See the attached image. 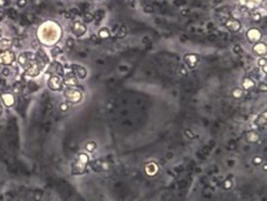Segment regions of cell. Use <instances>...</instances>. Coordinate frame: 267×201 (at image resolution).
I'll list each match as a JSON object with an SVG mask.
<instances>
[{"instance_id": "6da1fadb", "label": "cell", "mask_w": 267, "mask_h": 201, "mask_svg": "<svg viewBox=\"0 0 267 201\" xmlns=\"http://www.w3.org/2000/svg\"><path fill=\"white\" fill-rule=\"evenodd\" d=\"M87 162H88L87 156L85 153H80L79 157H78V159L72 164V173L73 174H80V173L85 172Z\"/></svg>"}, {"instance_id": "7a4b0ae2", "label": "cell", "mask_w": 267, "mask_h": 201, "mask_svg": "<svg viewBox=\"0 0 267 201\" xmlns=\"http://www.w3.org/2000/svg\"><path fill=\"white\" fill-rule=\"evenodd\" d=\"M42 68L37 64V62L34 59L27 66H26V71H24V76L26 77H36L38 73L41 72Z\"/></svg>"}, {"instance_id": "3957f363", "label": "cell", "mask_w": 267, "mask_h": 201, "mask_svg": "<svg viewBox=\"0 0 267 201\" xmlns=\"http://www.w3.org/2000/svg\"><path fill=\"white\" fill-rule=\"evenodd\" d=\"M14 61H15V55L9 49L8 50H4V51L0 53V64L9 65V64L14 63Z\"/></svg>"}, {"instance_id": "277c9868", "label": "cell", "mask_w": 267, "mask_h": 201, "mask_svg": "<svg viewBox=\"0 0 267 201\" xmlns=\"http://www.w3.org/2000/svg\"><path fill=\"white\" fill-rule=\"evenodd\" d=\"M48 86L52 90V91H59L62 90V86H63V80L60 78V76H57V74H52L48 81Z\"/></svg>"}, {"instance_id": "5b68a950", "label": "cell", "mask_w": 267, "mask_h": 201, "mask_svg": "<svg viewBox=\"0 0 267 201\" xmlns=\"http://www.w3.org/2000/svg\"><path fill=\"white\" fill-rule=\"evenodd\" d=\"M64 95L70 102H73V104L80 101V99H81V93L73 89H66L64 91Z\"/></svg>"}, {"instance_id": "8992f818", "label": "cell", "mask_w": 267, "mask_h": 201, "mask_svg": "<svg viewBox=\"0 0 267 201\" xmlns=\"http://www.w3.org/2000/svg\"><path fill=\"white\" fill-rule=\"evenodd\" d=\"M1 100H2V102H4V105L6 107H12L14 105V102H15L13 94L8 93V92H2L1 93Z\"/></svg>"}, {"instance_id": "52a82bcc", "label": "cell", "mask_w": 267, "mask_h": 201, "mask_svg": "<svg viewBox=\"0 0 267 201\" xmlns=\"http://www.w3.org/2000/svg\"><path fill=\"white\" fill-rule=\"evenodd\" d=\"M63 83H64L65 85H67V86H77L78 80H77L75 73L69 72L65 74V77H64V79H63Z\"/></svg>"}, {"instance_id": "ba28073f", "label": "cell", "mask_w": 267, "mask_h": 201, "mask_svg": "<svg viewBox=\"0 0 267 201\" xmlns=\"http://www.w3.org/2000/svg\"><path fill=\"white\" fill-rule=\"evenodd\" d=\"M72 32H73V34H75L76 36H81V35H84V34H85V32H86V27H85L83 23H80V22L76 21V22L73 23V26H72Z\"/></svg>"}, {"instance_id": "9c48e42d", "label": "cell", "mask_w": 267, "mask_h": 201, "mask_svg": "<svg viewBox=\"0 0 267 201\" xmlns=\"http://www.w3.org/2000/svg\"><path fill=\"white\" fill-rule=\"evenodd\" d=\"M50 73L52 74H57V76H63V66L62 64H59L58 62H54L50 64V68L48 70Z\"/></svg>"}, {"instance_id": "30bf717a", "label": "cell", "mask_w": 267, "mask_h": 201, "mask_svg": "<svg viewBox=\"0 0 267 201\" xmlns=\"http://www.w3.org/2000/svg\"><path fill=\"white\" fill-rule=\"evenodd\" d=\"M71 69H72V72L75 73V76H77L78 78L84 79V78L86 77V70H85L83 66L73 64V65H71Z\"/></svg>"}, {"instance_id": "8fae6325", "label": "cell", "mask_w": 267, "mask_h": 201, "mask_svg": "<svg viewBox=\"0 0 267 201\" xmlns=\"http://www.w3.org/2000/svg\"><path fill=\"white\" fill-rule=\"evenodd\" d=\"M12 45H13V41H12V40L6 38V37H4V38L0 40V49H1V51L11 49Z\"/></svg>"}, {"instance_id": "7c38bea8", "label": "cell", "mask_w": 267, "mask_h": 201, "mask_svg": "<svg viewBox=\"0 0 267 201\" xmlns=\"http://www.w3.org/2000/svg\"><path fill=\"white\" fill-rule=\"evenodd\" d=\"M225 26L229 28L230 30H232V32H237V30H239V28H240L239 22L236 21V20H228V21L225 22Z\"/></svg>"}, {"instance_id": "4fadbf2b", "label": "cell", "mask_w": 267, "mask_h": 201, "mask_svg": "<svg viewBox=\"0 0 267 201\" xmlns=\"http://www.w3.org/2000/svg\"><path fill=\"white\" fill-rule=\"evenodd\" d=\"M185 61L189 64L191 68H195L196 63L199 62V57L196 55H186L185 56Z\"/></svg>"}, {"instance_id": "5bb4252c", "label": "cell", "mask_w": 267, "mask_h": 201, "mask_svg": "<svg viewBox=\"0 0 267 201\" xmlns=\"http://www.w3.org/2000/svg\"><path fill=\"white\" fill-rule=\"evenodd\" d=\"M243 86H244V89L250 90V89H252V86H253V81H252L250 78H246V79H244V81H243Z\"/></svg>"}, {"instance_id": "9a60e30c", "label": "cell", "mask_w": 267, "mask_h": 201, "mask_svg": "<svg viewBox=\"0 0 267 201\" xmlns=\"http://www.w3.org/2000/svg\"><path fill=\"white\" fill-rule=\"evenodd\" d=\"M94 19V14L93 13H90V12H86L84 14V21L85 22H92Z\"/></svg>"}, {"instance_id": "2e32d148", "label": "cell", "mask_w": 267, "mask_h": 201, "mask_svg": "<svg viewBox=\"0 0 267 201\" xmlns=\"http://www.w3.org/2000/svg\"><path fill=\"white\" fill-rule=\"evenodd\" d=\"M126 34H127V28L124 26L120 27V30H117V37L118 38H123L126 36Z\"/></svg>"}, {"instance_id": "e0dca14e", "label": "cell", "mask_w": 267, "mask_h": 201, "mask_svg": "<svg viewBox=\"0 0 267 201\" xmlns=\"http://www.w3.org/2000/svg\"><path fill=\"white\" fill-rule=\"evenodd\" d=\"M257 123H258L259 126H264V125L266 123V113H263V115L258 117Z\"/></svg>"}, {"instance_id": "ac0fdd59", "label": "cell", "mask_w": 267, "mask_h": 201, "mask_svg": "<svg viewBox=\"0 0 267 201\" xmlns=\"http://www.w3.org/2000/svg\"><path fill=\"white\" fill-rule=\"evenodd\" d=\"M108 36H109V33H108V30L106 28H103V29H101L99 32V37L100 38H108Z\"/></svg>"}, {"instance_id": "d6986e66", "label": "cell", "mask_w": 267, "mask_h": 201, "mask_svg": "<svg viewBox=\"0 0 267 201\" xmlns=\"http://www.w3.org/2000/svg\"><path fill=\"white\" fill-rule=\"evenodd\" d=\"M103 17H105V12H103V11H98L95 14H94V18H95V20L96 21H99V22L102 20Z\"/></svg>"}, {"instance_id": "ffe728a7", "label": "cell", "mask_w": 267, "mask_h": 201, "mask_svg": "<svg viewBox=\"0 0 267 201\" xmlns=\"http://www.w3.org/2000/svg\"><path fill=\"white\" fill-rule=\"evenodd\" d=\"M95 148H96L95 142H90V143H87V144H86V150H87V151H90V152H93Z\"/></svg>"}, {"instance_id": "44dd1931", "label": "cell", "mask_w": 267, "mask_h": 201, "mask_svg": "<svg viewBox=\"0 0 267 201\" xmlns=\"http://www.w3.org/2000/svg\"><path fill=\"white\" fill-rule=\"evenodd\" d=\"M13 90H14L15 93H19V92H21L22 91V84H21V83H15V84H14Z\"/></svg>"}, {"instance_id": "7402d4cb", "label": "cell", "mask_w": 267, "mask_h": 201, "mask_svg": "<svg viewBox=\"0 0 267 201\" xmlns=\"http://www.w3.org/2000/svg\"><path fill=\"white\" fill-rule=\"evenodd\" d=\"M232 94H233L235 98H240L243 95V92L240 91V90H238V89H236V90L232 91Z\"/></svg>"}, {"instance_id": "603a6c76", "label": "cell", "mask_w": 267, "mask_h": 201, "mask_svg": "<svg viewBox=\"0 0 267 201\" xmlns=\"http://www.w3.org/2000/svg\"><path fill=\"white\" fill-rule=\"evenodd\" d=\"M73 45H75V40L71 38V37L67 38V41H66V47H67V48H72Z\"/></svg>"}, {"instance_id": "cb8c5ba5", "label": "cell", "mask_w": 267, "mask_h": 201, "mask_svg": "<svg viewBox=\"0 0 267 201\" xmlns=\"http://www.w3.org/2000/svg\"><path fill=\"white\" fill-rule=\"evenodd\" d=\"M59 110H62V112H66V110H69V105L66 102H62L60 106H59Z\"/></svg>"}, {"instance_id": "d4e9b609", "label": "cell", "mask_w": 267, "mask_h": 201, "mask_svg": "<svg viewBox=\"0 0 267 201\" xmlns=\"http://www.w3.org/2000/svg\"><path fill=\"white\" fill-rule=\"evenodd\" d=\"M231 187H232V183L230 182L229 179H228V180H225L224 184H223V188H225V189H230Z\"/></svg>"}, {"instance_id": "484cf974", "label": "cell", "mask_w": 267, "mask_h": 201, "mask_svg": "<svg viewBox=\"0 0 267 201\" xmlns=\"http://www.w3.org/2000/svg\"><path fill=\"white\" fill-rule=\"evenodd\" d=\"M60 51H62V50H60V48H58V47H55V48H54V49L51 50V55L54 56V57H56V56H57L58 54L60 53Z\"/></svg>"}, {"instance_id": "4316f807", "label": "cell", "mask_w": 267, "mask_h": 201, "mask_svg": "<svg viewBox=\"0 0 267 201\" xmlns=\"http://www.w3.org/2000/svg\"><path fill=\"white\" fill-rule=\"evenodd\" d=\"M153 11V7L152 6H150V5H146V6H144V12L145 13H152Z\"/></svg>"}, {"instance_id": "83f0119b", "label": "cell", "mask_w": 267, "mask_h": 201, "mask_svg": "<svg viewBox=\"0 0 267 201\" xmlns=\"http://www.w3.org/2000/svg\"><path fill=\"white\" fill-rule=\"evenodd\" d=\"M9 73H11V71H9V69H8V68H4V69H2V71H1V74H2L4 77H7Z\"/></svg>"}, {"instance_id": "f1b7e54d", "label": "cell", "mask_w": 267, "mask_h": 201, "mask_svg": "<svg viewBox=\"0 0 267 201\" xmlns=\"http://www.w3.org/2000/svg\"><path fill=\"white\" fill-rule=\"evenodd\" d=\"M185 134H186V136H187L188 138H194V137H195V135L193 134V131H191V130H188V129H187V130L185 131Z\"/></svg>"}, {"instance_id": "f546056e", "label": "cell", "mask_w": 267, "mask_h": 201, "mask_svg": "<svg viewBox=\"0 0 267 201\" xmlns=\"http://www.w3.org/2000/svg\"><path fill=\"white\" fill-rule=\"evenodd\" d=\"M18 6L19 7H26L27 6V0H18Z\"/></svg>"}, {"instance_id": "4dcf8cb0", "label": "cell", "mask_w": 267, "mask_h": 201, "mask_svg": "<svg viewBox=\"0 0 267 201\" xmlns=\"http://www.w3.org/2000/svg\"><path fill=\"white\" fill-rule=\"evenodd\" d=\"M29 90L30 91H36L37 90V85L35 83H29Z\"/></svg>"}, {"instance_id": "1f68e13d", "label": "cell", "mask_w": 267, "mask_h": 201, "mask_svg": "<svg viewBox=\"0 0 267 201\" xmlns=\"http://www.w3.org/2000/svg\"><path fill=\"white\" fill-rule=\"evenodd\" d=\"M70 14H71V17L78 15V14H79V9H77V8H72V9L70 11Z\"/></svg>"}, {"instance_id": "d6a6232c", "label": "cell", "mask_w": 267, "mask_h": 201, "mask_svg": "<svg viewBox=\"0 0 267 201\" xmlns=\"http://www.w3.org/2000/svg\"><path fill=\"white\" fill-rule=\"evenodd\" d=\"M235 53H236V54H242V53H243L242 47H240V45H235Z\"/></svg>"}, {"instance_id": "836d02e7", "label": "cell", "mask_w": 267, "mask_h": 201, "mask_svg": "<svg viewBox=\"0 0 267 201\" xmlns=\"http://www.w3.org/2000/svg\"><path fill=\"white\" fill-rule=\"evenodd\" d=\"M252 19H253L254 22H259V21H260V15H259V14H253V15H252Z\"/></svg>"}, {"instance_id": "e575fe53", "label": "cell", "mask_w": 267, "mask_h": 201, "mask_svg": "<svg viewBox=\"0 0 267 201\" xmlns=\"http://www.w3.org/2000/svg\"><path fill=\"white\" fill-rule=\"evenodd\" d=\"M174 2H175L177 6H179V5H185L186 4V0H174Z\"/></svg>"}, {"instance_id": "d590c367", "label": "cell", "mask_w": 267, "mask_h": 201, "mask_svg": "<svg viewBox=\"0 0 267 201\" xmlns=\"http://www.w3.org/2000/svg\"><path fill=\"white\" fill-rule=\"evenodd\" d=\"M202 152H203L205 155H208V153L210 152V148L209 146H205V148L202 149Z\"/></svg>"}, {"instance_id": "8d00e7d4", "label": "cell", "mask_w": 267, "mask_h": 201, "mask_svg": "<svg viewBox=\"0 0 267 201\" xmlns=\"http://www.w3.org/2000/svg\"><path fill=\"white\" fill-rule=\"evenodd\" d=\"M253 163L256 165L260 164V163H261V158H260V157H256V158L253 159Z\"/></svg>"}, {"instance_id": "74e56055", "label": "cell", "mask_w": 267, "mask_h": 201, "mask_svg": "<svg viewBox=\"0 0 267 201\" xmlns=\"http://www.w3.org/2000/svg\"><path fill=\"white\" fill-rule=\"evenodd\" d=\"M259 65H260V66H265V65H266V61H265L264 58H260V59H259Z\"/></svg>"}, {"instance_id": "f35d334b", "label": "cell", "mask_w": 267, "mask_h": 201, "mask_svg": "<svg viewBox=\"0 0 267 201\" xmlns=\"http://www.w3.org/2000/svg\"><path fill=\"white\" fill-rule=\"evenodd\" d=\"M180 73H181V74H182L184 77H187V71L185 70V68H184V66H182V68L180 69Z\"/></svg>"}, {"instance_id": "ab89813d", "label": "cell", "mask_w": 267, "mask_h": 201, "mask_svg": "<svg viewBox=\"0 0 267 201\" xmlns=\"http://www.w3.org/2000/svg\"><path fill=\"white\" fill-rule=\"evenodd\" d=\"M259 90H260V91H263V92H265L266 91V85H265V84H260Z\"/></svg>"}, {"instance_id": "60d3db41", "label": "cell", "mask_w": 267, "mask_h": 201, "mask_svg": "<svg viewBox=\"0 0 267 201\" xmlns=\"http://www.w3.org/2000/svg\"><path fill=\"white\" fill-rule=\"evenodd\" d=\"M186 185H187V183H186L185 180H180V182H179V186H180V187H185Z\"/></svg>"}, {"instance_id": "b9f144b4", "label": "cell", "mask_w": 267, "mask_h": 201, "mask_svg": "<svg viewBox=\"0 0 267 201\" xmlns=\"http://www.w3.org/2000/svg\"><path fill=\"white\" fill-rule=\"evenodd\" d=\"M41 195H42V192H39V191H36V195H35V199H41Z\"/></svg>"}, {"instance_id": "7bdbcfd3", "label": "cell", "mask_w": 267, "mask_h": 201, "mask_svg": "<svg viewBox=\"0 0 267 201\" xmlns=\"http://www.w3.org/2000/svg\"><path fill=\"white\" fill-rule=\"evenodd\" d=\"M208 38H209V41H215V40H216L217 37H216V35L211 34V35H209V37H208Z\"/></svg>"}, {"instance_id": "ee69618b", "label": "cell", "mask_w": 267, "mask_h": 201, "mask_svg": "<svg viewBox=\"0 0 267 201\" xmlns=\"http://www.w3.org/2000/svg\"><path fill=\"white\" fill-rule=\"evenodd\" d=\"M87 7H88V5H87V4H84V5L80 6V9H84V11H85V9H87Z\"/></svg>"}, {"instance_id": "f6af8a7d", "label": "cell", "mask_w": 267, "mask_h": 201, "mask_svg": "<svg viewBox=\"0 0 267 201\" xmlns=\"http://www.w3.org/2000/svg\"><path fill=\"white\" fill-rule=\"evenodd\" d=\"M181 14H182V15H188V14H189V9H185V11H182V12H181Z\"/></svg>"}, {"instance_id": "bcb514c9", "label": "cell", "mask_w": 267, "mask_h": 201, "mask_svg": "<svg viewBox=\"0 0 267 201\" xmlns=\"http://www.w3.org/2000/svg\"><path fill=\"white\" fill-rule=\"evenodd\" d=\"M91 41L94 42V43H96V42H98V37H96L95 35H93V36L91 37Z\"/></svg>"}, {"instance_id": "7dc6e473", "label": "cell", "mask_w": 267, "mask_h": 201, "mask_svg": "<svg viewBox=\"0 0 267 201\" xmlns=\"http://www.w3.org/2000/svg\"><path fill=\"white\" fill-rule=\"evenodd\" d=\"M33 48H36V49H38V42L37 41H34V42H33Z\"/></svg>"}, {"instance_id": "c3c4849f", "label": "cell", "mask_w": 267, "mask_h": 201, "mask_svg": "<svg viewBox=\"0 0 267 201\" xmlns=\"http://www.w3.org/2000/svg\"><path fill=\"white\" fill-rule=\"evenodd\" d=\"M143 43H150L149 37H144V38H143Z\"/></svg>"}, {"instance_id": "681fc988", "label": "cell", "mask_w": 267, "mask_h": 201, "mask_svg": "<svg viewBox=\"0 0 267 201\" xmlns=\"http://www.w3.org/2000/svg\"><path fill=\"white\" fill-rule=\"evenodd\" d=\"M182 170H184V169H182L181 166H178V167H175V171H177V172H181Z\"/></svg>"}, {"instance_id": "f907efd6", "label": "cell", "mask_w": 267, "mask_h": 201, "mask_svg": "<svg viewBox=\"0 0 267 201\" xmlns=\"http://www.w3.org/2000/svg\"><path fill=\"white\" fill-rule=\"evenodd\" d=\"M180 38H181V41H182V42H186V41H187V36H185V35H184V36H181Z\"/></svg>"}, {"instance_id": "816d5d0a", "label": "cell", "mask_w": 267, "mask_h": 201, "mask_svg": "<svg viewBox=\"0 0 267 201\" xmlns=\"http://www.w3.org/2000/svg\"><path fill=\"white\" fill-rule=\"evenodd\" d=\"M229 148H230V149H235V142H232V143L230 144Z\"/></svg>"}, {"instance_id": "f5cc1de1", "label": "cell", "mask_w": 267, "mask_h": 201, "mask_svg": "<svg viewBox=\"0 0 267 201\" xmlns=\"http://www.w3.org/2000/svg\"><path fill=\"white\" fill-rule=\"evenodd\" d=\"M167 157H169V158H171V157H173V155H172V152H169V153H167Z\"/></svg>"}, {"instance_id": "db71d44e", "label": "cell", "mask_w": 267, "mask_h": 201, "mask_svg": "<svg viewBox=\"0 0 267 201\" xmlns=\"http://www.w3.org/2000/svg\"><path fill=\"white\" fill-rule=\"evenodd\" d=\"M208 28H209V29L210 28H214V24H212V23H209V24H208Z\"/></svg>"}, {"instance_id": "11a10c76", "label": "cell", "mask_w": 267, "mask_h": 201, "mask_svg": "<svg viewBox=\"0 0 267 201\" xmlns=\"http://www.w3.org/2000/svg\"><path fill=\"white\" fill-rule=\"evenodd\" d=\"M215 146V143H214V142H212V141H211V143H210V144H209V148H212V146Z\"/></svg>"}, {"instance_id": "9f6ffc18", "label": "cell", "mask_w": 267, "mask_h": 201, "mask_svg": "<svg viewBox=\"0 0 267 201\" xmlns=\"http://www.w3.org/2000/svg\"><path fill=\"white\" fill-rule=\"evenodd\" d=\"M1 113H2V107H1V105H0V115H1Z\"/></svg>"}, {"instance_id": "6f0895ef", "label": "cell", "mask_w": 267, "mask_h": 201, "mask_svg": "<svg viewBox=\"0 0 267 201\" xmlns=\"http://www.w3.org/2000/svg\"><path fill=\"white\" fill-rule=\"evenodd\" d=\"M215 2H221V0H214Z\"/></svg>"}, {"instance_id": "680465c9", "label": "cell", "mask_w": 267, "mask_h": 201, "mask_svg": "<svg viewBox=\"0 0 267 201\" xmlns=\"http://www.w3.org/2000/svg\"><path fill=\"white\" fill-rule=\"evenodd\" d=\"M0 53H1V49H0Z\"/></svg>"}]
</instances>
